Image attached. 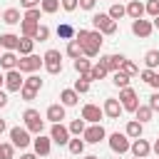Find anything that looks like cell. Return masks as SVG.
<instances>
[{"instance_id": "9c48e42d", "label": "cell", "mask_w": 159, "mask_h": 159, "mask_svg": "<svg viewBox=\"0 0 159 159\" xmlns=\"http://www.w3.org/2000/svg\"><path fill=\"white\" fill-rule=\"evenodd\" d=\"M104 137H107V132H104V127H102V124H89V127L82 132L84 144H99Z\"/></svg>"}, {"instance_id": "94428289", "label": "cell", "mask_w": 159, "mask_h": 159, "mask_svg": "<svg viewBox=\"0 0 159 159\" xmlns=\"http://www.w3.org/2000/svg\"><path fill=\"white\" fill-rule=\"evenodd\" d=\"M134 159H137V157H134Z\"/></svg>"}, {"instance_id": "ab89813d", "label": "cell", "mask_w": 159, "mask_h": 159, "mask_svg": "<svg viewBox=\"0 0 159 159\" xmlns=\"http://www.w3.org/2000/svg\"><path fill=\"white\" fill-rule=\"evenodd\" d=\"M119 70H122L124 75H129V77H134V75H139V67H137V65H134L132 60H127V57H124V62H122V67H119Z\"/></svg>"}, {"instance_id": "11a10c76", "label": "cell", "mask_w": 159, "mask_h": 159, "mask_svg": "<svg viewBox=\"0 0 159 159\" xmlns=\"http://www.w3.org/2000/svg\"><path fill=\"white\" fill-rule=\"evenodd\" d=\"M152 25H154V30H159V15H157V17L152 20Z\"/></svg>"}, {"instance_id": "60d3db41", "label": "cell", "mask_w": 159, "mask_h": 159, "mask_svg": "<svg viewBox=\"0 0 159 159\" xmlns=\"http://www.w3.org/2000/svg\"><path fill=\"white\" fill-rule=\"evenodd\" d=\"M40 15H42V10H40V7H32V10H25L22 20H30V22H40Z\"/></svg>"}, {"instance_id": "83f0119b", "label": "cell", "mask_w": 159, "mask_h": 159, "mask_svg": "<svg viewBox=\"0 0 159 159\" xmlns=\"http://www.w3.org/2000/svg\"><path fill=\"white\" fill-rule=\"evenodd\" d=\"M152 114H154V112H152L149 107H144V104H139V107L134 109V119H137L139 124H144V122H149V119H152Z\"/></svg>"}, {"instance_id": "680465c9", "label": "cell", "mask_w": 159, "mask_h": 159, "mask_svg": "<svg viewBox=\"0 0 159 159\" xmlns=\"http://www.w3.org/2000/svg\"><path fill=\"white\" fill-rule=\"evenodd\" d=\"M152 87H157V89H159V75H157V82H154V84H152Z\"/></svg>"}, {"instance_id": "4316f807", "label": "cell", "mask_w": 159, "mask_h": 159, "mask_svg": "<svg viewBox=\"0 0 159 159\" xmlns=\"http://www.w3.org/2000/svg\"><path fill=\"white\" fill-rule=\"evenodd\" d=\"M32 47H35V40H30V37H20L15 52H20V57H25V55H32Z\"/></svg>"}, {"instance_id": "6125c7cd", "label": "cell", "mask_w": 159, "mask_h": 159, "mask_svg": "<svg viewBox=\"0 0 159 159\" xmlns=\"http://www.w3.org/2000/svg\"><path fill=\"white\" fill-rule=\"evenodd\" d=\"M157 159H159V157H157Z\"/></svg>"}, {"instance_id": "44dd1931", "label": "cell", "mask_w": 159, "mask_h": 159, "mask_svg": "<svg viewBox=\"0 0 159 159\" xmlns=\"http://www.w3.org/2000/svg\"><path fill=\"white\" fill-rule=\"evenodd\" d=\"M17 60H20L17 52H2V55H0V67L7 70V72H10V70H17Z\"/></svg>"}, {"instance_id": "b9f144b4", "label": "cell", "mask_w": 159, "mask_h": 159, "mask_svg": "<svg viewBox=\"0 0 159 159\" xmlns=\"http://www.w3.org/2000/svg\"><path fill=\"white\" fill-rule=\"evenodd\" d=\"M12 154H15V147L7 142V144H0V159H12Z\"/></svg>"}, {"instance_id": "277c9868", "label": "cell", "mask_w": 159, "mask_h": 159, "mask_svg": "<svg viewBox=\"0 0 159 159\" xmlns=\"http://www.w3.org/2000/svg\"><path fill=\"white\" fill-rule=\"evenodd\" d=\"M22 119H25V129H27V132H32V134H42V129H45V119L40 117L37 109H25Z\"/></svg>"}, {"instance_id": "f1b7e54d", "label": "cell", "mask_w": 159, "mask_h": 159, "mask_svg": "<svg viewBox=\"0 0 159 159\" xmlns=\"http://www.w3.org/2000/svg\"><path fill=\"white\" fill-rule=\"evenodd\" d=\"M57 35L70 42V40H75V27H72L70 22H62V25H57Z\"/></svg>"}, {"instance_id": "f6af8a7d", "label": "cell", "mask_w": 159, "mask_h": 159, "mask_svg": "<svg viewBox=\"0 0 159 159\" xmlns=\"http://www.w3.org/2000/svg\"><path fill=\"white\" fill-rule=\"evenodd\" d=\"M139 77H142L147 84H154V82H157V72H154V70H142V75H139Z\"/></svg>"}, {"instance_id": "9f6ffc18", "label": "cell", "mask_w": 159, "mask_h": 159, "mask_svg": "<svg viewBox=\"0 0 159 159\" xmlns=\"http://www.w3.org/2000/svg\"><path fill=\"white\" fill-rule=\"evenodd\" d=\"M84 159H99V157H97V154H87Z\"/></svg>"}, {"instance_id": "7dc6e473", "label": "cell", "mask_w": 159, "mask_h": 159, "mask_svg": "<svg viewBox=\"0 0 159 159\" xmlns=\"http://www.w3.org/2000/svg\"><path fill=\"white\" fill-rule=\"evenodd\" d=\"M60 5L67 10V12H72V10H77V0H60Z\"/></svg>"}, {"instance_id": "d4e9b609", "label": "cell", "mask_w": 159, "mask_h": 159, "mask_svg": "<svg viewBox=\"0 0 159 159\" xmlns=\"http://www.w3.org/2000/svg\"><path fill=\"white\" fill-rule=\"evenodd\" d=\"M2 22H5V25H17V22H22L20 10H17V7H7V10L2 12Z\"/></svg>"}, {"instance_id": "2e32d148", "label": "cell", "mask_w": 159, "mask_h": 159, "mask_svg": "<svg viewBox=\"0 0 159 159\" xmlns=\"http://www.w3.org/2000/svg\"><path fill=\"white\" fill-rule=\"evenodd\" d=\"M124 62V55H102L99 57V65L107 70V72H117Z\"/></svg>"}, {"instance_id": "7a4b0ae2", "label": "cell", "mask_w": 159, "mask_h": 159, "mask_svg": "<svg viewBox=\"0 0 159 159\" xmlns=\"http://www.w3.org/2000/svg\"><path fill=\"white\" fill-rule=\"evenodd\" d=\"M92 25H94V30L102 32V35H114V32H117V22H114L107 12H94V15H92Z\"/></svg>"}, {"instance_id": "5b68a950", "label": "cell", "mask_w": 159, "mask_h": 159, "mask_svg": "<svg viewBox=\"0 0 159 159\" xmlns=\"http://www.w3.org/2000/svg\"><path fill=\"white\" fill-rule=\"evenodd\" d=\"M42 65H45V70L50 75H60L62 72V55H60V50H47L42 55Z\"/></svg>"}, {"instance_id": "8fae6325", "label": "cell", "mask_w": 159, "mask_h": 159, "mask_svg": "<svg viewBox=\"0 0 159 159\" xmlns=\"http://www.w3.org/2000/svg\"><path fill=\"white\" fill-rule=\"evenodd\" d=\"M22 72L20 70H10L7 75H5V89L7 92H20L22 89Z\"/></svg>"}, {"instance_id": "74e56055", "label": "cell", "mask_w": 159, "mask_h": 159, "mask_svg": "<svg viewBox=\"0 0 159 159\" xmlns=\"http://www.w3.org/2000/svg\"><path fill=\"white\" fill-rule=\"evenodd\" d=\"M67 149H70V154H82L84 152V139H70L67 142Z\"/></svg>"}, {"instance_id": "1f68e13d", "label": "cell", "mask_w": 159, "mask_h": 159, "mask_svg": "<svg viewBox=\"0 0 159 159\" xmlns=\"http://www.w3.org/2000/svg\"><path fill=\"white\" fill-rule=\"evenodd\" d=\"M75 70H77L80 75H89V70H92V62H89L87 57H77V60H75Z\"/></svg>"}, {"instance_id": "6f0895ef", "label": "cell", "mask_w": 159, "mask_h": 159, "mask_svg": "<svg viewBox=\"0 0 159 159\" xmlns=\"http://www.w3.org/2000/svg\"><path fill=\"white\" fill-rule=\"evenodd\" d=\"M2 84H5V75L0 72V87H2Z\"/></svg>"}, {"instance_id": "cb8c5ba5", "label": "cell", "mask_w": 159, "mask_h": 159, "mask_svg": "<svg viewBox=\"0 0 159 159\" xmlns=\"http://www.w3.org/2000/svg\"><path fill=\"white\" fill-rule=\"evenodd\" d=\"M142 132H144V124H139L137 119H129V122H127L124 134H127L129 139H139V137H142Z\"/></svg>"}, {"instance_id": "f35d334b", "label": "cell", "mask_w": 159, "mask_h": 159, "mask_svg": "<svg viewBox=\"0 0 159 159\" xmlns=\"http://www.w3.org/2000/svg\"><path fill=\"white\" fill-rule=\"evenodd\" d=\"M107 15H109V17H112V20L117 22L119 17H124V15H127V10H124V5H119V2H114V5L109 7V12H107Z\"/></svg>"}, {"instance_id": "f907efd6", "label": "cell", "mask_w": 159, "mask_h": 159, "mask_svg": "<svg viewBox=\"0 0 159 159\" xmlns=\"http://www.w3.org/2000/svg\"><path fill=\"white\" fill-rule=\"evenodd\" d=\"M5 104H7V94L0 89V107H5Z\"/></svg>"}, {"instance_id": "836d02e7", "label": "cell", "mask_w": 159, "mask_h": 159, "mask_svg": "<svg viewBox=\"0 0 159 159\" xmlns=\"http://www.w3.org/2000/svg\"><path fill=\"white\" fill-rule=\"evenodd\" d=\"M144 65H147V70H154L159 65V50H149L144 55Z\"/></svg>"}, {"instance_id": "c3c4849f", "label": "cell", "mask_w": 159, "mask_h": 159, "mask_svg": "<svg viewBox=\"0 0 159 159\" xmlns=\"http://www.w3.org/2000/svg\"><path fill=\"white\" fill-rule=\"evenodd\" d=\"M20 7H25V10H32V7H40V0H20Z\"/></svg>"}, {"instance_id": "52a82bcc", "label": "cell", "mask_w": 159, "mask_h": 159, "mask_svg": "<svg viewBox=\"0 0 159 159\" xmlns=\"http://www.w3.org/2000/svg\"><path fill=\"white\" fill-rule=\"evenodd\" d=\"M119 104H122V109H127V112H134V109L139 107V97H137V92H134L132 87H124V89H119Z\"/></svg>"}, {"instance_id": "e575fe53", "label": "cell", "mask_w": 159, "mask_h": 159, "mask_svg": "<svg viewBox=\"0 0 159 159\" xmlns=\"http://www.w3.org/2000/svg\"><path fill=\"white\" fill-rule=\"evenodd\" d=\"M40 10L47 12V15H52V12L60 10V0H40Z\"/></svg>"}, {"instance_id": "6da1fadb", "label": "cell", "mask_w": 159, "mask_h": 159, "mask_svg": "<svg viewBox=\"0 0 159 159\" xmlns=\"http://www.w3.org/2000/svg\"><path fill=\"white\" fill-rule=\"evenodd\" d=\"M75 40L80 42L82 47V57H97L99 55V47H102V32L97 30H77L75 32Z\"/></svg>"}, {"instance_id": "603a6c76", "label": "cell", "mask_w": 159, "mask_h": 159, "mask_svg": "<svg viewBox=\"0 0 159 159\" xmlns=\"http://www.w3.org/2000/svg\"><path fill=\"white\" fill-rule=\"evenodd\" d=\"M77 102H80V94L75 89H62L60 92V104L62 107H75Z\"/></svg>"}, {"instance_id": "484cf974", "label": "cell", "mask_w": 159, "mask_h": 159, "mask_svg": "<svg viewBox=\"0 0 159 159\" xmlns=\"http://www.w3.org/2000/svg\"><path fill=\"white\" fill-rule=\"evenodd\" d=\"M37 27H40V22H30V20H22V22H20V32H22V37H30V40H35Z\"/></svg>"}, {"instance_id": "d6986e66", "label": "cell", "mask_w": 159, "mask_h": 159, "mask_svg": "<svg viewBox=\"0 0 159 159\" xmlns=\"http://www.w3.org/2000/svg\"><path fill=\"white\" fill-rule=\"evenodd\" d=\"M45 117H47L52 124H62V119H65V107H62V104H50L47 112H45Z\"/></svg>"}, {"instance_id": "7bdbcfd3", "label": "cell", "mask_w": 159, "mask_h": 159, "mask_svg": "<svg viewBox=\"0 0 159 159\" xmlns=\"http://www.w3.org/2000/svg\"><path fill=\"white\" fill-rule=\"evenodd\" d=\"M144 12H149L152 17H157V15H159V0H149V2L144 5Z\"/></svg>"}, {"instance_id": "f5cc1de1", "label": "cell", "mask_w": 159, "mask_h": 159, "mask_svg": "<svg viewBox=\"0 0 159 159\" xmlns=\"http://www.w3.org/2000/svg\"><path fill=\"white\" fill-rule=\"evenodd\" d=\"M20 159H37V154H30V152H27V154H22Z\"/></svg>"}, {"instance_id": "7c38bea8", "label": "cell", "mask_w": 159, "mask_h": 159, "mask_svg": "<svg viewBox=\"0 0 159 159\" xmlns=\"http://www.w3.org/2000/svg\"><path fill=\"white\" fill-rule=\"evenodd\" d=\"M102 117H104L102 107H97V104H84V107H82V119H84L87 124H99Z\"/></svg>"}, {"instance_id": "bcb514c9", "label": "cell", "mask_w": 159, "mask_h": 159, "mask_svg": "<svg viewBox=\"0 0 159 159\" xmlns=\"http://www.w3.org/2000/svg\"><path fill=\"white\" fill-rule=\"evenodd\" d=\"M152 112H159V92H154L152 97H149V104H147Z\"/></svg>"}, {"instance_id": "ffe728a7", "label": "cell", "mask_w": 159, "mask_h": 159, "mask_svg": "<svg viewBox=\"0 0 159 159\" xmlns=\"http://www.w3.org/2000/svg\"><path fill=\"white\" fill-rule=\"evenodd\" d=\"M17 42H20V35H12V32L0 35V47H5V52H15L17 50Z\"/></svg>"}, {"instance_id": "ba28073f", "label": "cell", "mask_w": 159, "mask_h": 159, "mask_svg": "<svg viewBox=\"0 0 159 159\" xmlns=\"http://www.w3.org/2000/svg\"><path fill=\"white\" fill-rule=\"evenodd\" d=\"M129 137L127 134H122V132H114V134H109V149L114 152V154H127L129 152Z\"/></svg>"}, {"instance_id": "f546056e", "label": "cell", "mask_w": 159, "mask_h": 159, "mask_svg": "<svg viewBox=\"0 0 159 159\" xmlns=\"http://www.w3.org/2000/svg\"><path fill=\"white\" fill-rule=\"evenodd\" d=\"M129 80H132V77H129V75H124L122 70H117V72H112V82H114V84H117L119 89H124V87H129Z\"/></svg>"}, {"instance_id": "db71d44e", "label": "cell", "mask_w": 159, "mask_h": 159, "mask_svg": "<svg viewBox=\"0 0 159 159\" xmlns=\"http://www.w3.org/2000/svg\"><path fill=\"white\" fill-rule=\"evenodd\" d=\"M5 129H7V124H5V119H0V134H2Z\"/></svg>"}, {"instance_id": "ee69618b", "label": "cell", "mask_w": 159, "mask_h": 159, "mask_svg": "<svg viewBox=\"0 0 159 159\" xmlns=\"http://www.w3.org/2000/svg\"><path fill=\"white\" fill-rule=\"evenodd\" d=\"M47 37H50V27H47V25H40V27H37V35H35V42H37V40L45 42Z\"/></svg>"}, {"instance_id": "4dcf8cb0", "label": "cell", "mask_w": 159, "mask_h": 159, "mask_svg": "<svg viewBox=\"0 0 159 159\" xmlns=\"http://www.w3.org/2000/svg\"><path fill=\"white\" fill-rule=\"evenodd\" d=\"M77 94H84V92H89V77L87 75H80V80H75V87H72Z\"/></svg>"}, {"instance_id": "5bb4252c", "label": "cell", "mask_w": 159, "mask_h": 159, "mask_svg": "<svg viewBox=\"0 0 159 159\" xmlns=\"http://www.w3.org/2000/svg\"><path fill=\"white\" fill-rule=\"evenodd\" d=\"M102 112H104L109 119H119V114H122L124 109H122V104H119V99H117V97H107V99H104V104H102Z\"/></svg>"}, {"instance_id": "d590c367", "label": "cell", "mask_w": 159, "mask_h": 159, "mask_svg": "<svg viewBox=\"0 0 159 159\" xmlns=\"http://www.w3.org/2000/svg\"><path fill=\"white\" fill-rule=\"evenodd\" d=\"M67 57H72V60L82 57V47H80L77 40H70V42H67Z\"/></svg>"}, {"instance_id": "e0dca14e", "label": "cell", "mask_w": 159, "mask_h": 159, "mask_svg": "<svg viewBox=\"0 0 159 159\" xmlns=\"http://www.w3.org/2000/svg\"><path fill=\"white\" fill-rule=\"evenodd\" d=\"M50 139L55 142V144H67L70 142V129L65 127V124H52V129H50Z\"/></svg>"}, {"instance_id": "681fc988", "label": "cell", "mask_w": 159, "mask_h": 159, "mask_svg": "<svg viewBox=\"0 0 159 159\" xmlns=\"http://www.w3.org/2000/svg\"><path fill=\"white\" fill-rule=\"evenodd\" d=\"M94 2H97V0H77V5H80L82 10H94Z\"/></svg>"}, {"instance_id": "30bf717a", "label": "cell", "mask_w": 159, "mask_h": 159, "mask_svg": "<svg viewBox=\"0 0 159 159\" xmlns=\"http://www.w3.org/2000/svg\"><path fill=\"white\" fill-rule=\"evenodd\" d=\"M42 67V57H37V55H25V57H20L17 60V70L20 72H37Z\"/></svg>"}, {"instance_id": "9a60e30c", "label": "cell", "mask_w": 159, "mask_h": 159, "mask_svg": "<svg viewBox=\"0 0 159 159\" xmlns=\"http://www.w3.org/2000/svg\"><path fill=\"white\" fill-rule=\"evenodd\" d=\"M129 152H132L137 159H144V157H149V154H152V144H149L147 139H142V137H139V139H134V142L129 144Z\"/></svg>"}, {"instance_id": "3957f363", "label": "cell", "mask_w": 159, "mask_h": 159, "mask_svg": "<svg viewBox=\"0 0 159 159\" xmlns=\"http://www.w3.org/2000/svg\"><path fill=\"white\" fill-rule=\"evenodd\" d=\"M42 89V80L37 77V75H30L25 82H22V89H20V97L25 99V102H32L35 97H37V92Z\"/></svg>"}, {"instance_id": "816d5d0a", "label": "cell", "mask_w": 159, "mask_h": 159, "mask_svg": "<svg viewBox=\"0 0 159 159\" xmlns=\"http://www.w3.org/2000/svg\"><path fill=\"white\" fill-rule=\"evenodd\" d=\"M152 152H154V154H157V157H159V139H157V142H154V144H152Z\"/></svg>"}, {"instance_id": "8d00e7d4", "label": "cell", "mask_w": 159, "mask_h": 159, "mask_svg": "<svg viewBox=\"0 0 159 159\" xmlns=\"http://www.w3.org/2000/svg\"><path fill=\"white\" fill-rule=\"evenodd\" d=\"M87 77H89V82H92V80H104V77H107V70L97 62V65H92V70H89V75H87Z\"/></svg>"}, {"instance_id": "7402d4cb", "label": "cell", "mask_w": 159, "mask_h": 159, "mask_svg": "<svg viewBox=\"0 0 159 159\" xmlns=\"http://www.w3.org/2000/svg\"><path fill=\"white\" fill-rule=\"evenodd\" d=\"M124 10H127V15H129L132 20H139V17H144V5H142L139 0H129Z\"/></svg>"}, {"instance_id": "8992f818", "label": "cell", "mask_w": 159, "mask_h": 159, "mask_svg": "<svg viewBox=\"0 0 159 159\" xmlns=\"http://www.w3.org/2000/svg\"><path fill=\"white\" fill-rule=\"evenodd\" d=\"M10 144H12V147H20V149H27V147L32 144L30 132H27L25 127H12V129H10Z\"/></svg>"}, {"instance_id": "4fadbf2b", "label": "cell", "mask_w": 159, "mask_h": 159, "mask_svg": "<svg viewBox=\"0 0 159 159\" xmlns=\"http://www.w3.org/2000/svg\"><path fill=\"white\" fill-rule=\"evenodd\" d=\"M132 32H134L137 37H149V35L154 32V25H152V20L139 17V20H132Z\"/></svg>"}, {"instance_id": "ac0fdd59", "label": "cell", "mask_w": 159, "mask_h": 159, "mask_svg": "<svg viewBox=\"0 0 159 159\" xmlns=\"http://www.w3.org/2000/svg\"><path fill=\"white\" fill-rule=\"evenodd\" d=\"M32 147H35V154H37V157H47L50 149H52V139L45 137V134H37V137L32 139Z\"/></svg>"}, {"instance_id": "91938a15", "label": "cell", "mask_w": 159, "mask_h": 159, "mask_svg": "<svg viewBox=\"0 0 159 159\" xmlns=\"http://www.w3.org/2000/svg\"><path fill=\"white\" fill-rule=\"evenodd\" d=\"M0 20H2V12H0Z\"/></svg>"}, {"instance_id": "d6a6232c", "label": "cell", "mask_w": 159, "mask_h": 159, "mask_svg": "<svg viewBox=\"0 0 159 159\" xmlns=\"http://www.w3.org/2000/svg\"><path fill=\"white\" fill-rule=\"evenodd\" d=\"M67 129H70V134H77V137H80V134L87 129V122L77 117V119H72V122H70V127H67Z\"/></svg>"}]
</instances>
